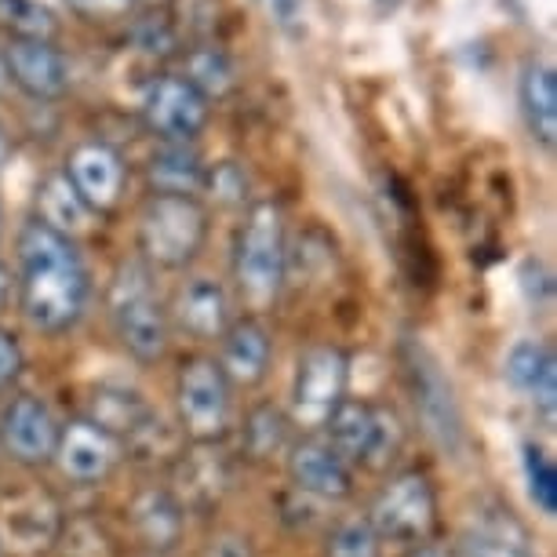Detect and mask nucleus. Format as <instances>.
Returning a JSON list of instances; mask_svg holds the SVG:
<instances>
[{
  "label": "nucleus",
  "instance_id": "f257e3e1",
  "mask_svg": "<svg viewBox=\"0 0 557 557\" xmlns=\"http://www.w3.org/2000/svg\"><path fill=\"white\" fill-rule=\"evenodd\" d=\"M91 299V277L77 240L29 219L18 234V310L29 329L66 335Z\"/></svg>",
  "mask_w": 557,
  "mask_h": 557
},
{
  "label": "nucleus",
  "instance_id": "f03ea898",
  "mask_svg": "<svg viewBox=\"0 0 557 557\" xmlns=\"http://www.w3.org/2000/svg\"><path fill=\"white\" fill-rule=\"evenodd\" d=\"M234 281L248 307H270L288 281V230L277 201H256L234 234Z\"/></svg>",
  "mask_w": 557,
  "mask_h": 557
},
{
  "label": "nucleus",
  "instance_id": "7ed1b4c3",
  "mask_svg": "<svg viewBox=\"0 0 557 557\" xmlns=\"http://www.w3.org/2000/svg\"><path fill=\"white\" fill-rule=\"evenodd\" d=\"M107 307L113 335H117L124 350L139 364L161 361L168 354V343H172V318H168L161 296L153 292V273L146 262H121L117 273H113Z\"/></svg>",
  "mask_w": 557,
  "mask_h": 557
},
{
  "label": "nucleus",
  "instance_id": "20e7f679",
  "mask_svg": "<svg viewBox=\"0 0 557 557\" xmlns=\"http://www.w3.org/2000/svg\"><path fill=\"white\" fill-rule=\"evenodd\" d=\"M401 372H405V391L412 397V408H416V419H419V426H423V434L434 441L445 456L462 459V451H467V419H462L456 383L448 380L441 361L419 339L401 343Z\"/></svg>",
  "mask_w": 557,
  "mask_h": 557
},
{
  "label": "nucleus",
  "instance_id": "39448f33",
  "mask_svg": "<svg viewBox=\"0 0 557 557\" xmlns=\"http://www.w3.org/2000/svg\"><path fill=\"white\" fill-rule=\"evenodd\" d=\"M208 240V208L197 197L150 194L139 208V251L146 267L183 270Z\"/></svg>",
  "mask_w": 557,
  "mask_h": 557
},
{
  "label": "nucleus",
  "instance_id": "423d86ee",
  "mask_svg": "<svg viewBox=\"0 0 557 557\" xmlns=\"http://www.w3.org/2000/svg\"><path fill=\"white\" fill-rule=\"evenodd\" d=\"M175 416L194 445H215L234 423V386L215 357L194 354L175 372Z\"/></svg>",
  "mask_w": 557,
  "mask_h": 557
},
{
  "label": "nucleus",
  "instance_id": "0eeeda50",
  "mask_svg": "<svg viewBox=\"0 0 557 557\" xmlns=\"http://www.w3.org/2000/svg\"><path fill=\"white\" fill-rule=\"evenodd\" d=\"M321 430H324L321 437L329 441L332 451L350 470L391 467L405 441V430L391 408L372 401H354V397H346Z\"/></svg>",
  "mask_w": 557,
  "mask_h": 557
},
{
  "label": "nucleus",
  "instance_id": "6e6552de",
  "mask_svg": "<svg viewBox=\"0 0 557 557\" xmlns=\"http://www.w3.org/2000/svg\"><path fill=\"white\" fill-rule=\"evenodd\" d=\"M364 518L380 540L423 546L437 529V492L423 470H401L375 492Z\"/></svg>",
  "mask_w": 557,
  "mask_h": 557
},
{
  "label": "nucleus",
  "instance_id": "1a4fd4ad",
  "mask_svg": "<svg viewBox=\"0 0 557 557\" xmlns=\"http://www.w3.org/2000/svg\"><path fill=\"white\" fill-rule=\"evenodd\" d=\"M346 386H350V357L339 346H310L307 354H299L292 380V423L321 430L346 401Z\"/></svg>",
  "mask_w": 557,
  "mask_h": 557
},
{
  "label": "nucleus",
  "instance_id": "9d476101",
  "mask_svg": "<svg viewBox=\"0 0 557 557\" xmlns=\"http://www.w3.org/2000/svg\"><path fill=\"white\" fill-rule=\"evenodd\" d=\"M88 423H96L102 434H110L121 445V451H146L153 448V441L164 434L161 416L153 412V405L146 401L139 391H128V386H99L88 401Z\"/></svg>",
  "mask_w": 557,
  "mask_h": 557
},
{
  "label": "nucleus",
  "instance_id": "9b49d317",
  "mask_svg": "<svg viewBox=\"0 0 557 557\" xmlns=\"http://www.w3.org/2000/svg\"><path fill=\"white\" fill-rule=\"evenodd\" d=\"M62 423L37 394H18L0 412V448L18 467H45L55 456Z\"/></svg>",
  "mask_w": 557,
  "mask_h": 557
},
{
  "label": "nucleus",
  "instance_id": "f8f14e48",
  "mask_svg": "<svg viewBox=\"0 0 557 557\" xmlns=\"http://www.w3.org/2000/svg\"><path fill=\"white\" fill-rule=\"evenodd\" d=\"M143 121L161 143H194L208 124V99L186 77H157L143 96Z\"/></svg>",
  "mask_w": 557,
  "mask_h": 557
},
{
  "label": "nucleus",
  "instance_id": "ddd939ff",
  "mask_svg": "<svg viewBox=\"0 0 557 557\" xmlns=\"http://www.w3.org/2000/svg\"><path fill=\"white\" fill-rule=\"evenodd\" d=\"M62 175L70 178V186L77 197L88 205L91 215H110L121 205L124 183H128V168L124 157L102 139H84L70 150Z\"/></svg>",
  "mask_w": 557,
  "mask_h": 557
},
{
  "label": "nucleus",
  "instance_id": "4468645a",
  "mask_svg": "<svg viewBox=\"0 0 557 557\" xmlns=\"http://www.w3.org/2000/svg\"><path fill=\"white\" fill-rule=\"evenodd\" d=\"M0 59H4V77L12 84H18L29 99L51 102V99L66 96L70 62L55 45H51V40L12 37L8 40V48L0 51Z\"/></svg>",
  "mask_w": 557,
  "mask_h": 557
},
{
  "label": "nucleus",
  "instance_id": "2eb2a0df",
  "mask_svg": "<svg viewBox=\"0 0 557 557\" xmlns=\"http://www.w3.org/2000/svg\"><path fill=\"white\" fill-rule=\"evenodd\" d=\"M230 481H234V462L223 451V441H215V445H190V451L183 448L172 462V485H168V492L178 499L183 510H205L226 496Z\"/></svg>",
  "mask_w": 557,
  "mask_h": 557
},
{
  "label": "nucleus",
  "instance_id": "dca6fc26",
  "mask_svg": "<svg viewBox=\"0 0 557 557\" xmlns=\"http://www.w3.org/2000/svg\"><path fill=\"white\" fill-rule=\"evenodd\" d=\"M121 456L124 451L110 434H102L88 419H73V423L59 430V445L51 462L73 485H99V481H107L117 470Z\"/></svg>",
  "mask_w": 557,
  "mask_h": 557
},
{
  "label": "nucleus",
  "instance_id": "f3484780",
  "mask_svg": "<svg viewBox=\"0 0 557 557\" xmlns=\"http://www.w3.org/2000/svg\"><path fill=\"white\" fill-rule=\"evenodd\" d=\"M285 456H288V478L299 496L321 503H343L354 496V470L335 456L324 437L292 441Z\"/></svg>",
  "mask_w": 557,
  "mask_h": 557
},
{
  "label": "nucleus",
  "instance_id": "a211bd4d",
  "mask_svg": "<svg viewBox=\"0 0 557 557\" xmlns=\"http://www.w3.org/2000/svg\"><path fill=\"white\" fill-rule=\"evenodd\" d=\"M219 368L230 380V386H259L270 375V361H273V339L270 329L259 318H234L230 329L219 335Z\"/></svg>",
  "mask_w": 557,
  "mask_h": 557
},
{
  "label": "nucleus",
  "instance_id": "6ab92c4d",
  "mask_svg": "<svg viewBox=\"0 0 557 557\" xmlns=\"http://www.w3.org/2000/svg\"><path fill=\"white\" fill-rule=\"evenodd\" d=\"M503 375L521 397L540 408L546 423H554L557 408V361L554 346L543 339H518L503 357Z\"/></svg>",
  "mask_w": 557,
  "mask_h": 557
},
{
  "label": "nucleus",
  "instance_id": "aec40b11",
  "mask_svg": "<svg viewBox=\"0 0 557 557\" xmlns=\"http://www.w3.org/2000/svg\"><path fill=\"white\" fill-rule=\"evenodd\" d=\"M62 529L55 499L45 492H26L15 496L12 507L0 510V543H8L15 554H40L55 546V535Z\"/></svg>",
  "mask_w": 557,
  "mask_h": 557
},
{
  "label": "nucleus",
  "instance_id": "412c9836",
  "mask_svg": "<svg viewBox=\"0 0 557 557\" xmlns=\"http://www.w3.org/2000/svg\"><path fill=\"white\" fill-rule=\"evenodd\" d=\"M168 318L194 339H219L230 329L234 313H230V296L219 281L190 277L186 285H178Z\"/></svg>",
  "mask_w": 557,
  "mask_h": 557
},
{
  "label": "nucleus",
  "instance_id": "4be33fe9",
  "mask_svg": "<svg viewBox=\"0 0 557 557\" xmlns=\"http://www.w3.org/2000/svg\"><path fill=\"white\" fill-rule=\"evenodd\" d=\"M518 107L524 117V128L540 146L554 150L557 143V77L546 62H524L518 81Z\"/></svg>",
  "mask_w": 557,
  "mask_h": 557
},
{
  "label": "nucleus",
  "instance_id": "5701e85b",
  "mask_svg": "<svg viewBox=\"0 0 557 557\" xmlns=\"http://www.w3.org/2000/svg\"><path fill=\"white\" fill-rule=\"evenodd\" d=\"M183 524H186V510L178 507V499L168 488H146L143 496H135L132 529L146 550L157 554L172 550L183 540Z\"/></svg>",
  "mask_w": 557,
  "mask_h": 557
},
{
  "label": "nucleus",
  "instance_id": "b1692460",
  "mask_svg": "<svg viewBox=\"0 0 557 557\" xmlns=\"http://www.w3.org/2000/svg\"><path fill=\"white\" fill-rule=\"evenodd\" d=\"M146 178L153 194L197 197L205 178V161L194 150V143H161L146 161Z\"/></svg>",
  "mask_w": 557,
  "mask_h": 557
},
{
  "label": "nucleus",
  "instance_id": "393cba45",
  "mask_svg": "<svg viewBox=\"0 0 557 557\" xmlns=\"http://www.w3.org/2000/svg\"><path fill=\"white\" fill-rule=\"evenodd\" d=\"M292 416L285 408L262 401L245 416V426H240V451L251 462H270L277 456H285L292 448Z\"/></svg>",
  "mask_w": 557,
  "mask_h": 557
},
{
  "label": "nucleus",
  "instance_id": "a878e982",
  "mask_svg": "<svg viewBox=\"0 0 557 557\" xmlns=\"http://www.w3.org/2000/svg\"><path fill=\"white\" fill-rule=\"evenodd\" d=\"M37 219L45 226L51 230H59V234H81L84 226L91 223V212H88V205L81 201L77 190L70 186V178L62 175V172H51L45 183H40V190H37Z\"/></svg>",
  "mask_w": 557,
  "mask_h": 557
},
{
  "label": "nucleus",
  "instance_id": "bb28decb",
  "mask_svg": "<svg viewBox=\"0 0 557 557\" xmlns=\"http://www.w3.org/2000/svg\"><path fill=\"white\" fill-rule=\"evenodd\" d=\"M186 81L201 91L205 99H223L234 91V62L219 48H194L186 55Z\"/></svg>",
  "mask_w": 557,
  "mask_h": 557
},
{
  "label": "nucleus",
  "instance_id": "cd10ccee",
  "mask_svg": "<svg viewBox=\"0 0 557 557\" xmlns=\"http://www.w3.org/2000/svg\"><path fill=\"white\" fill-rule=\"evenodd\" d=\"M521 474H524V485H529V499L535 503V510H540L543 518H554L557 513V467L543 451V445H535V441H524L521 445Z\"/></svg>",
  "mask_w": 557,
  "mask_h": 557
},
{
  "label": "nucleus",
  "instance_id": "c85d7f7f",
  "mask_svg": "<svg viewBox=\"0 0 557 557\" xmlns=\"http://www.w3.org/2000/svg\"><path fill=\"white\" fill-rule=\"evenodd\" d=\"M55 546L62 550V557H117V543L110 540V532L88 518L70 524L62 521Z\"/></svg>",
  "mask_w": 557,
  "mask_h": 557
},
{
  "label": "nucleus",
  "instance_id": "c756f323",
  "mask_svg": "<svg viewBox=\"0 0 557 557\" xmlns=\"http://www.w3.org/2000/svg\"><path fill=\"white\" fill-rule=\"evenodd\" d=\"M324 557H383V540L372 532L368 518H346L332 529Z\"/></svg>",
  "mask_w": 557,
  "mask_h": 557
},
{
  "label": "nucleus",
  "instance_id": "7c9ffc66",
  "mask_svg": "<svg viewBox=\"0 0 557 557\" xmlns=\"http://www.w3.org/2000/svg\"><path fill=\"white\" fill-rule=\"evenodd\" d=\"M201 190L212 197L215 205H245L248 201V172L240 161H219V164H205V178H201Z\"/></svg>",
  "mask_w": 557,
  "mask_h": 557
},
{
  "label": "nucleus",
  "instance_id": "2f4dec72",
  "mask_svg": "<svg viewBox=\"0 0 557 557\" xmlns=\"http://www.w3.org/2000/svg\"><path fill=\"white\" fill-rule=\"evenodd\" d=\"M0 26L12 29L15 37L51 40V34H55V18L37 0H0Z\"/></svg>",
  "mask_w": 557,
  "mask_h": 557
},
{
  "label": "nucleus",
  "instance_id": "473e14b6",
  "mask_svg": "<svg viewBox=\"0 0 557 557\" xmlns=\"http://www.w3.org/2000/svg\"><path fill=\"white\" fill-rule=\"evenodd\" d=\"M70 12L81 15L84 23H113V18H124L139 0H66Z\"/></svg>",
  "mask_w": 557,
  "mask_h": 557
},
{
  "label": "nucleus",
  "instance_id": "72a5a7b5",
  "mask_svg": "<svg viewBox=\"0 0 557 557\" xmlns=\"http://www.w3.org/2000/svg\"><path fill=\"white\" fill-rule=\"evenodd\" d=\"M26 368V354L23 346H18V339L8 329H0V391L4 386H12L18 375H23Z\"/></svg>",
  "mask_w": 557,
  "mask_h": 557
},
{
  "label": "nucleus",
  "instance_id": "f704fd0d",
  "mask_svg": "<svg viewBox=\"0 0 557 557\" xmlns=\"http://www.w3.org/2000/svg\"><path fill=\"white\" fill-rule=\"evenodd\" d=\"M201 557H256V546L240 532H219L205 543Z\"/></svg>",
  "mask_w": 557,
  "mask_h": 557
},
{
  "label": "nucleus",
  "instance_id": "c9c22d12",
  "mask_svg": "<svg viewBox=\"0 0 557 557\" xmlns=\"http://www.w3.org/2000/svg\"><path fill=\"white\" fill-rule=\"evenodd\" d=\"M273 23H277L285 34H299L302 29V15H307V0H267Z\"/></svg>",
  "mask_w": 557,
  "mask_h": 557
},
{
  "label": "nucleus",
  "instance_id": "e433bc0d",
  "mask_svg": "<svg viewBox=\"0 0 557 557\" xmlns=\"http://www.w3.org/2000/svg\"><path fill=\"white\" fill-rule=\"evenodd\" d=\"M8 299H12V273H8V267L0 262V313H4Z\"/></svg>",
  "mask_w": 557,
  "mask_h": 557
},
{
  "label": "nucleus",
  "instance_id": "4c0bfd02",
  "mask_svg": "<svg viewBox=\"0 0 557 557\" xmlns=\"http://www.w3.org/2000/svg\"><path fill=\"white\" fill-rule=\"evenodd\" d=\"M8 157H12V139H8V128L0 124V168L8 164Z\"/></svg>",
  "mask_w": 557,
  "mask_h": 557
},
{
  "label": "nucleus",
  "instance_id": "58836bf2",
  "mask_svg": "<svg viewBox=\"0 0 557 557\" xmlns=\"http://www.w3.org/2000/svg\"><path fill=\"white\" fill-rule=\"evenodd\" d=\"M408 557H448L445 550H441V546H434V543H423V546H416L412 554Z\"/></svg>",
  "mask_w": 557,
  "mask_h": 557
},
{
  "label": "nucleus",
  "instance_id": "ea45409f",
  "mask_svg": "<svg viewBox=\"0 0 557 557\" xmlns=\"http://www.w3.org/2000/svg\"><path fill=\"white\" fill-rule=\"evenodd\" d=\"M4 84H8V77H4V59H0V91H4Z\"/></svg>",
  "mask_w": 557,
  "mask_h": 557
},
{
  "label": "nucleus",
  "instance_id": "a19ab883",
  "mask_svg": "<svg viewBox=\"0 0 557 557\" xmlns=\"http://www.w3.org/2000/svg\"><path fill=\"white\" fill-rule=\"evenodd\" d=\"M0 234H4V205H0Z\"/></svg>",
  "mask_w": 557,
  "mask_h": 557
}]
</instances>
